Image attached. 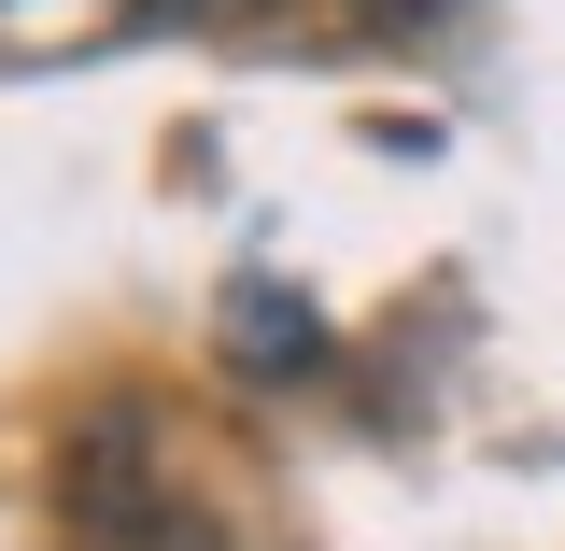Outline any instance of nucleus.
Returning <instances> with one entry per match:
<instances>
[{
  "instance_id": "obj_1",
  "label": "nucleus",
  "mask_w": 565,
  "mask_h": 551,
  "mask_svg": "<svg viewBox=\"0 0 565 551\" xmlns=\"http://www.w3.org/2000/svg\"><path fill=\"white\" fill-rule=\"evenodd\" d=\"M114 14H128V0H0V43H14V57H29V43H99Z\"/></svg>"
},
{
  "instance_id": "obj_2",
  "label": "nucleus",
  "mask_w": 565,
  "mask_h": 551,
  "mask_svg": "<svg viewBox=\"0 0 565 551\" xmlns=\"http://www.w3.org/2000/svg\"><path fill=\"white\" fill-rule=\"evenodd\" d=\"M241 368H311V311H297V297H241Z\"/></svg>"
}]
</instances>
